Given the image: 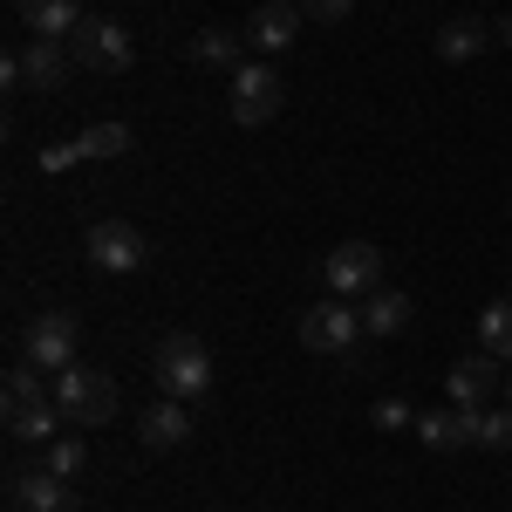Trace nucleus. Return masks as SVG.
I'll use <instances>...</instances> for the list:
<instances>
[{"label":"nucleus","instance_id":"25","mask_svg":"<svg viewBox=\"0 0 512 512\" xmlns=\"http://www.w3.org/2000/svg\"><path fill=\"white\" fill-rule=\"evenodd\" d=\"M369 424H376V431H417V410H410L403 396H383V403L369 410Z\"/></svg>","mask_w":512,"mask_h":512},{"label":"nucleus","instance_id":"19","mask_svg":"<svg viewBox=\"0 0 512 512\" xmlns=\"http://www.w3.org/2000/svg\"><path fill=\"white\" fill-rule=\"evenodd\" d=\"M192 62L198 69H246V41H239L233 28H205V35L192 41Z\"/></svg>","mask_w":512,"mask_h":512},{"label":"nucleus","instance_id":"15","mask_svg":"<svg viewBox=\"0 0 512 512\" xmlns=\"http://www.w3.org/2000/svg\"><path fill=\"white\" fill-rule=\"evenodd\" d=\"M417 437L431 451H465V444H478V410H424Z\"/></svg>","mask_w":512,"mask_h":512},{"label":"nucleus","instance_id":"10","mask_svg":"<svg viewBox=\"0 0 512 512\" xmlns=\"http://www.w3.org/2000/svg\"><path fill=\"white\" fill-rule=\"evenodd\" d=\"M321 274H328L335 294H369V287L383 280V253H376L369 239H342V246L321 260Z\"/></svg>","mask_w":512,"mask_h":512},{"label":"nucleus","instance_id":"14","mask_svg":"<svg viewBox=\"0 0 512 512\" xmlns=\"http://www.w3.org/2000/svg\"><path fill=\"white\" fill-rule=\"evenodd\" d=\"M14 14H21L28 35H48V41H69L82 21H89L82 0H14Z\"/></svg>","mask_w":512,"mask_h":512},{"label":"nucleus","instance_id":"27","mask_svg":"<svg viewBox=\"0 0 512 512\" xmlns=\"http://www.w3.org/2000/svg\"><path fill=\"white\" fill-rule=\"evenodd\" d=\"M349 7H355V0H301L308 21H349Z\"/></svg>","mask_w":512,"mask_h":512},{"label":"nucleus","instance_id":"5","mask_svg":"<svg viewBox=\"0 0 512 512\" xmlns=\"http://www.w3.org/2000/svg\"><path fill=\"white\" fill-rule=\"evenodd\" d=\"M76 342H82V321L69 315V308H48V315L28 321V342H21V355H28L35 369H48V376H62V369L76 362Z\"/></svg>","mask_w":512,"mask_h":512},{"label":"nucleus","instance_id":"28","mask_svg":"<svg viewBox=\"0 0 512 512\" xmlns=\"http://www.w3.org/2000/svg\"><path fill=\"white\" fill-rule=\"evenodd\" d=\"M499 41H506V48H512V14H506V21H499Z\"/></svg>","mask_w":512,"mask_h":512},{"label":"nucleus","instance_id":"17","mask_svg":"<svg viewBox=\"0 0 512 512\" xmlns=\"http://www.w3.org/2000/svg\"><path fill=\"white\" fill-rule=\"evenodd\" d=\"M485 41H492V28L472 21V14H458V21L437 28V55H444V62H472V55H485Z\"/></svg>","mask_w":512,"mask_h":512},{"label":"nucleus","instance_id":"12","mask_svg":"<svg viewBox=\"0 0 512 512\" xmlns=\"http://www.w3.org/2000/svg\"><path fill=\"white\" fill-rule=\"evenodd\" d=\"M444 390H451L458 410H485V396L499 390V355H458L451 376H444Z\"/></svg>","mask_w":512,"mask_h":512},{"label":"nucleus","instance_id":"2","mask_svg":"<svg viewBox=\"0 0 512 512\" xmlns=\"http://www.w3.org/2000/svg\"><path fill=\"white\" fill-rule=\"evenodd\" d=\"M55 403H62V417L82 424V431H103L110 417H117V383L103 376V369H89V362H69L62 376H55Z\"/></svg>","mask_w":512,"mask_h":512},{"label":"nucleus","instance_id":"8","mask_svg":"<svg viewBox=\"0 0 512 512\" xmlns=\"http://www.w3.org/2000/svg\"><path fill=\"white\" fill-rule=\"evenodd\" d=\"M7 499L21 512H82V499H76V478H55L48 465H14L7 472Z\"/></svg>","mask_w":512,"mask_h":512},{"label":"nucleus","instance_id":"18","mask_svg":"<svg viewBox=\"0 0 512 512\" xmlns=\"http://www.w3.org/2000/svg\"><path fill=\"white\" fill-rule=\"evenodd\" d=\"M362 328H369L376 342H390V335H403V328H410V294H396V287H383V294H369V308H362Z\"/></svg>","mask_w":512,"mask_h":512},{"label":"nucleus","instance_id":"1","mask_svg":"<svg viewBox=\"0 0 512 512\" xmlns=\"http://www.w3.org/2000/svg\"><path fill=\"white\" fill-rule=\"evenodd\" d=\"M151 383L164 396H178V403H192V396L212 390V355L198 335H164L158 349H151Z\"/></svg>","mask_w":512,"mask_h":512},{"label":"nucleus","instance_id":"9","mask_svg":"<svg viewBox=\"0 0 512 512\" xmlns=\"http://www.w3.org/2000/svg\"><path fill=\"white\" fill-rule=\"evenodd\" d=\"M301 0H260L253 14H246V41L260 48V55H287L294 41H301Z\"/></svg>","mask_w":512,"mask_h":512},{"label":"nucleus","instance_id":"11","mask_svg":"<svg viewBox=\"0 0 512 512\" xmlns=\"http://www.w3.org/2000/svg\"><path fill=\"white\" fill-rule=\"evenodd\" d=\"M69 69H76V55H69L62 41H48V35L21 41V89H35V96H62Z\"/></svg>","mask_w":512,"mask_h":512},{"label":"nucleus","instance_id":"22","mask_svg":"<svg viewBox=\"0 0 512 512\" xmlns=\"http://www.w3.org/2000/svg\"><path fill=\"white\" fill-rule=\"evenodd\" d=\"M41 465L55 478H82L89 472V444L82 437H55V444H41Z\"/></svg>","mask_w":512,"mask_h":512},{"label":"nucleus","instance_id":"6","mask_svg":"<svg viewBox=\"0 0 512 512\" xmlns=\"http://www.w3.org/2000/svg\"><path fill=\"white\" fill-rule=\"evenodd\" d=\"M280 103H287V82H280L267 62H246V69H233V123L260 130V123L280 117Z\"/></svg>","mask_w":512,"mask_h":512},{"label":"nucleus","instance_id":"7","mask_svg":"<svg viewBox=\"0 0 512 512\" xmlns=\"http://www.w3.org/2000/svg\"><path fill=\"white\" fill-rule=\"evenodd\" d=\"M82 246H89V260H96L103 274H137V267L151 260V239L137 233L130 219H96Z\"/></svg>","mask_w":512,"mask_h":512},{"label":"nucleus","instance_id":"4","mask_svg":"<svg viewBox=\"0 0 512 512\" xmlns=\"http://www.w3.org/2000/svg\"><path fill=\"white\" fill-rule=\"evenodd\" d=\"M362 335H369V328H362V308H349L342 294H335V301H315V308L301 315V349H315V355H355Z\"/></svg>","mask_w":512,"mask_h":512},{"label":"nucleus","instance_id":"29","mask_svg":"<svg viewBox=\"0 0 512 512\" xmlns=\"http://www.w3.org/2000/svg\"><path fill=\"white\" fill-rule=\"evenodd\" d=\"M506 396H512V383H506Z\"/></svg>","mask_w":512,"mask_h":512},{"label":"nucleus","instance_id":"3","mask_svg":"<svg viewBox=\"0 0 512 512\" xmlns=\"http://www.w3.org/2000/svg\"><path fill=\"white\" fill-rule=\"evenodd\" d=\"M69 55H76V69H96V76H123L130 62H137V41L123 21H103V14H89L76 35H69Z\"/></svg>","mask_w":512,"mask_h":512},{"label":"nucleus","instance_id":"23","mask_svg":"<svg viewBox=\"0 0 512 512\" xmlns=\"http://www.w3.org/2000/svg\"><path fill=\"white\" fill-rule=\"evenodd\" d=\"M14 403H48V390H41V369L28 362V355L7 369V410H14Z\"/></svg>","mask_w":512,"mask_h":512},{"label":"nucleus","instance_id":"20","mask_svg":"<svg viewBox=\"0 0 512 512\" xmlns=\"http://www.w3.org/2000/svg\"><path fill=\"white\" fill-rule=\"evenodd\" d=\"M76 151H82V164H96V158H123V151H130V123H117V117L89 123V130L76 137Z\"/></svg>","mask_w":512,"mask_h":512},{"label":"nucleus","instance_id":"24","mask_svg":"<svg viewBox=\"0 0 512 512\" xmlns=\"http://www.w3.org/2000/svg\"><path fill=\"white\" fill-rule=\"evenodd\" d=\"M478 451H512V403L506 410H478Z\"/></svg>","mask_w":512,"mask_h":512},{"label":"nucleus","instance_id":"13","mask_svg":"<svg viewBox=\"0 0 512 512\" xmlns=\"http://www.w3.org/2000/svg\"><path fill=\"white\" fill-rule=\"evenodd\" d=\"M137 431H144V451H185V444H192V410H185L178 396H164V403H144Z\"/></svg>","mask_w":512,"mask_h":512},{"label":"nucleus","instance_id":"26","mask_svg":"<svg viewBox=\"0 0 512 512\" xmlns=\"http://www.w3.org/2000/svg\"><path fill=\"white\" fill-rule=\"evenodd\" d=\"M69 164H82L76 137H69V144H48V151H41V178H62V171H69Z\"/></svg>","mask_w":512,"mask_h":512},{"label":"nucleus","instance_id":"21","mask_svg":"<svg viewBox=\"0 0 512 512\" xmlns=\"http://www.w3.org/2000/svg\"><path fill=\"white\" fill-rule=\"evenodd\" d=\"M478 342H485V355H499V362L512 355V301L478 308Z\"/></svg>","mask_w":512,"mask_h":512},{"label":"nucleus","instance_id":"16","mask_svg":"<svg viewBox=\"0 0 512 512\" xmlns=\"http://www.w3.org/2000/svg\"><path fill=\"white\" fill-rule=\"evenodd\" d=\"M55 424H62V403H14L7 410V437L14 444H55Z\"/></svg>","mask_w":512,"mask_h":512}]
</instances>
